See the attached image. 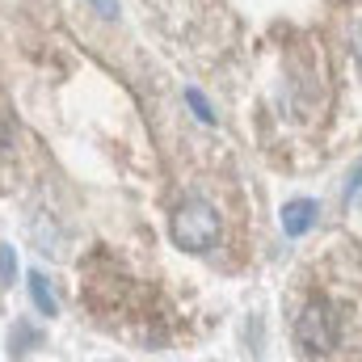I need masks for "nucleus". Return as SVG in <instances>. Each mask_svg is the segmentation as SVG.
I'll use <instances>...</instances> for the list:
<instances>
[{
    "label": "nucleus",
    "mask_w": 362,
    "mask_h": 362,
    "mask_svg": "<svg viewBox=\"0 0 362 362\" xmlns=\"http://www.w3.org/2000/svg\"><path fill=\"white\" fill-rule=\"evenodd\" d=\"M173 240L185 253H206L219 245V215L211 202H181L173 211Z\"/></svg>",
    "instance_id": "obj_1"
},
{
    "label": "nucleus",
    "mask_w": 362,
    "mask_h": 362,
    "mask_svg": "<svg viewBox=\"0 0 362 362\" xmlns=\"http://www.w3.org/2000/svg\"><path fill=\"white\" fill-rule=\"evenodd\" d=\"M341 337V325H337V312L325 303V299H312L299 320H295V341L303 354H329Z\"/></svg>",
    "instance_id": "obj_2"
},
{
    "label": "nucleus",
    "mask_w": 362,
    "mask_h": 362,
    "mask_svg": "<svg viewBox=\"0 0 362 362\" xmlns=\"http://www.w3.org/2000/svg\"><path fill=\"white\" fill-rule=\"evenodd\" d=\"M316 211H320V206H316L312 198H291V202L282 206V232H286V236H303V232L316 223Z\"/></svg>",
    "instance_id": "obj_3"
},
{
    "label": "nucleus",
    "mask_w": 362,
    "mask_h": 362,
    "mask_svg": "<svg viewBox=\"0 0 362 362\" xmlns=\"http://www.w3.org/2000/svg\"><path fill=\"white\" fill-rule=\"evenodd\" d=\"M25 286H30V299H34V308H38L42 316H55V312H59V299H55V291H51V282H47L42 270L25 274Z\"/></svg>",
    "instance_id": "obj_4"
},
{
    "label": "nucleus",
    "mask_w": 362,
    "mask_h": 362,
    "mask_svg": "<svg viewBox=\"0 0 362 362\" xmlns=\"http://www.w3.org/2000/svg\"><path fill=\"white\" fill-rule=\"evenodd\" d=\"M181 97H185V105L194 110V118H198V122H206V127H215V110H211V101L202 97V89H194V85H185V89H181Z\"/></svg>",
    "instance_id": "obj_5"
},
{
    "label": "nucleus",
    "mask_w": 362,
    "mask_h": 362,
    "mask_svg": "<svg viewBox=\"0 0 362 362\" xmlns=\"http://www.w3.org/2000/svg\"><path fill=\"white\" fill-rule=\"evenodd\" d=\"M34 341H38V333H34L30 325H13V337H8V350H17V354H21V350H30Z\"/></svg>",
    "instance_id": "obj_6"
},
{
    "label": "nucleus",
    "mask_w": 362,
    "mask_h": 362,
    "mask_svg": "<svg viewBox=\"0 0 362 362\" xmlns=\"http://www.w3.org/2000/svg\"><path fill=\"white\" fill-rule=\"evenodd\" d=\"M13 274H17V253L0 245V282H13Z\"/></svg>",
    "instance_id": "obj_7"
},
{
    "label": "nucleus",
    "mask_w": 362,
    "mask_h": 362,
    "mask_svg": "<svg viewBox=\"0 0 362 362\" xmlns=\"http://www.w3.org/2000/svg\"><path fill=\"white\" fill-rule=\"evenodd\" d=\"M346 206H354V211L362 206V165L354 169V177H350V185H346Z\"/></svg>",
    "instance_id": "obj_8"
},
{
    "label": "nucleus",
    "mask_w": 362,
    "mask_h": 362,
    "mask_svg": "<svg viewBox=\"0 0 362 362\" xmlns=\"http://www.w3.org/2000/svg\"><path fill=\"white\" fill-rule=\"evenodd\" d=\"M89 4L97 8V13H101V17H110V21L118 17V0H89Z\"/></svg>",
    "instance_id": "obj_9"
},
{
    "label": "nucleus",
    "mask_w": 362,
    "mask_h": 362,
    "mask_svg": "<svg viewBox=\"0 0 362 362\" xmlns=\"http://www.w3.org/2000/svg\"><path fill=\"white\" fill-rule=\"evenodd\" d=\"M4 144H8V127L0 122V152H4Z\"/></svg>",
    "instance_id": "obj_10"
},
{
    "label": "nucleus",
    "mask_w": 362,
    "mask_h": 362,
    "mask_svg": "<svg viewBox=\"0 0 362 362\" xmlns=\"http://www.w3.org/2000/svg\"><path fill=\"white\" fill-rule=\"evenodd\" d=\"M354 38H358L354 47H358V59H362V25H354Z\"/></svg>",
    "instance_id": "obj_11"
}]
</instances>
